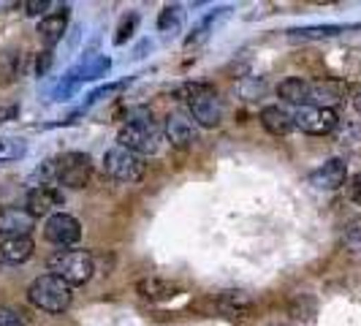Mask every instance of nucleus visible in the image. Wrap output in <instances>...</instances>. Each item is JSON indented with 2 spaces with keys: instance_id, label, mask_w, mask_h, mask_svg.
I'll return each mask as SVG.
<instances>
[{
  "instance_id": "obj_1",
  "label": "nucleus",
  "mask_w": 361,
  "mask_h": 326,
  "mask_svg": "<svg viewBox=\"0 0 361 326\" xmlns=\"http://www.w3.org/2000/svg\"><path fill=\"white\" fill-rule=\"evenodd\" d=\"M180 101H185L188 114L193 117V123L201 128H217L223 123V98L217 95V90L209 82H185L182 87L174 92Z\"/></svg>"
},
{
  "instance_id": "obj_2",
  "label": "nucleus",
  "mask_w": 361,
  "mask_h": 326,
  "mask_svg": "<svg viewBox=\"0 0 361 326\" xmlns=\"http://www.w3.org/2000/svg\"><path fill=\"white\" fill-rule=\"evenodd\" d=\"M71 286L63 283L60 277L54 274H38L36 280L27 286V302L41 313H49V315H60L71 308Z\"/></svg>"
},
{
  "instance_id": "obj_3",
  "label": "nucleus",
  "mask_w": 361,
  "mask_h": 326,
  "mask_svg": "<svg viewBox=\"0 0 361 326\" xmlns=\"http://www.w3.org/2000/svg\"><path fill=\"white\" fill-rule=\"evenodd\" d=\"M47 267H49V274L76 289V286L90 283L92 272H95V258L87 250H57L54 255H49Z\"/></svg>"
},
{
  "instance_id": "obj_4",
  "label": "nucleus",
  "mask_w": 361,
  "mask_h": 326,
  "mask_svg": "<svg viewBox=\"0 0 361 326\" xmlns=\"http://www.w3.org/2000/svg\"><path fill=\"white\" fill-rule=\"evenodd\" d=\"M145 169H147L145 158H139L136 152H130L126 147L114 145L104 152V174L111 177V180L128 182V185L130 182H139L145 177Z\"/></svg>"
},
{
  "instance_id": "obj_5",
  "label": "nucleus",
  "mask_w": 361,
  "mask_h": 326,
  "mask_svg": "<svg viewBox=\"0 0 361 326\" xmlns=\"http://www.w3.org/2000/svg\"><path fill=\"white\" fill-rule=\"evenodd\" d=\"M92 177V158L87 152H63L60 158H54V182L63 188L79 191L85 188Z\"/></svg>"
},
{
  "instance_id": "obj_6",
  "label": "nucleus",
  "mask_w": 361,
  "mask_h": 326,
  "mask_svg": "<svg viewBox=\"0 0 361 326\" xmlns=\"http://www.w3.org/2000/svg\"><path fill=\"white\" fill-rule=\"evenodd\" d=\"M163 133L155 123H139V126H123L117 131V145L136 152L139 158L155 155L161 150Z\"/></svg>"
},
{
  "instance_id": "obj_7",
  "label": "nucleus",
  "mask_w": 361,
  "mask_h": 326,
  "mask_svg": "<svg viewBox=\"0 0 361 326\" xmlns=\"http://www.w3.org/2000/svg\"><path fill=\"white\" fill-rule=\"evenodd\" d=\"M293 126L302 133H310V136H329L334 128L340 126V117H337L334 109L302 107L293 111Z\"/></svg>"
},
{
  "instance_id": "obj_8",
  "label": "nucleus",
  "mask_w": 361,
  "mask_h": 326,
  "mask_svg": "<svg viewBox=\"0 0 361 326\" xmlns=\"http://www.w3.org/2000/svg\"><path fill=\"white\" fill-rule=\"evenodd\" d=\"M44 236H47V242H52L57 248H71L82 239V223L68 212H54L44 223Z\"/></svg>"
},
{
  "instance_id": "obj_9",
  "label": "nucleus",
  "mask_w": 361,
  "mask_h": 326,
  "mask_svg": "<svg viewBox=\"0 0 361 326\" xmlns=\"http://www.w3.org/2000/svg\"><path fill=\"white\" fill-rule=\"evenodd\" d=\"M63 191L54 185H33L25 196V212L33 217H52L57 207H63Z\"/></svg>"
},
{
  "instance_id": "obj_10",
  "label": "nucleus",
  "mask_w": 361,
  "mask_h": 326,
  "mask_svg": "<svg viewBox=\"0 0 361 326\" xmlns=\"http://www.w3.org/2000/svg\"><path fill=\"white\" fill-rule=\"evenodd\" d=\"M163 133H166L169 145L180 147V150L199 142V126H196L193 117L185 114V111H169V117H166V123H163Z\"/></svg>"
},
{
  "instance_id": "obj_11",
  "label": "nucleus",
  "mask_w": 361,
  "mask_h": 326,
  "mask_svg": "<svg viewBox=\"0 0 361 326\" xmlns=\"http://www.w3.org/2000/svg\"><path fill=\"white\" fill-rule=\"evenodd\" d=\"M348 182V163L343 158H329L315 171H310V185L318 191H340Z\"/></svg>"
},
{
  "instance_id": "obj_12",
  "label": "nucleus",
  "mask_w": 361,
  "mask_h": 326,
  "mask_svg": "<svg viewBox=\"0 0 361 326\" xmlns=\"http://www.w3.org/2000/svg\"><path fill=\"white\" fill-rule=\"evenodd\" d=\"M68 17H71V8H68V6H60L57 11L44 14V17L38 19L36 33H38L41 44H44L47 49H52V47H57V44L63 41L66 28H68Z\"/></svg>"
},
{
  "instance_id": "obj_13",
  "label": "nucleus",
  "mask_w": 361,
  "mask_h": 326,
  "mask_svg": "<svg viewBox=\"0 0 361 326\" xmlns=\"http://www.w3.org/2000/svg\"><path fill=\"white\" fill-rule=\"evenodd\" d=\"M33 250L36 245L30 236H0V264H8V267L25 264Z\"/></svg>"
},
{
  "instance_id": "obj_14",
  "label": "nucleus",
  "mask_w": 361,
  "mask_h": 326,
  "mask_svg": "<svg viewBox=\"0 0 361 326\" xmlns=\"http://www.w3.org/2000/svg\"><path fill=\"white\" fill-rule=\"evenodd\" d=\"M345 101V85L343 82H310V107L318 109H334Z\"/></svg>"
},
{
  "instance_id": "obj_15",
  "label": "nucleus",
  "mask_w": 361,
  "mask_h": 326,
  "mask_svg": "<svg viewBox=\"0 0 361 326\" xmlns=\"http://www.w3.org/2000/svg\"><path fill=\"white\" fill-rule=\"evenodd\" d=\"M33 231V217L17 207H3L0 210V236H30Z\"/></svg>"
},
{
  "instance_id": "obj_16",
  "label": "nucleus",
  "mask_w": 361,
  "mask_h": 326,
  "mask_svg": "<svg viewBox=\"0 0 361 326\" xmlns=\"http://www.w3.org/2000/svg\"><path fill=\"white\" fill-rule=\"evenodd\" d=\"M258 120H261L264 131L271 133V136H288L290 131L296 128L293 126V114L280 107H264L261 114H258Z\"/></svg>"
},
{
  "instance_id": "obj_17",
  "label": "nucleus",
  "mask_w": 361,
  "mask_h": 326,
  "mask_svg": "<svg viewBox=\"0 0 361 326\" xmlns=\"http://www.w3.org/2000/svg\"><path fill=\"white\" fill-rule=\"evenodd\" d=\"M136 291H139L142 299H149V302H169L180 294V286L161 280V277H145V280L136 283Z\"/></svg>"
},
{
  "instance_id": "obj_18",
  "label": "nucleus",
  "mask_w": 361,
  "mask_h": 326,
  "mask_svg": "<svg viewBox=\"0 0 361 326\" xmlns=\"http://www.w3.org/2000/svg\"><path fill=\"white\" fill-rule=\"evenodd\" d=\"M361 25H312V28H293L288 30V38L293 41H321V38H334L348 30H359Z\"/></svg>"
},
{
  "instance_id": "obj_19",
  "label": "nucleus",
  "mask_w": 361,
  "mask_h": 326,
  "mask_svg": "<svg viewBox=\"0 0 361 326\" xmlns=\"http://www.w3.org/2000/svg\"><path fill=\"white\" fill-rule=\"evenodd\" d=\"M277 95L283 101H288L293 107H310V82L302 79V76H288L277 85Z\"/></svg>"
},
{
  "instance_id": "obj_20",
  "label": "nucleus",
  "mask_w": 361,
  "mask_h": 326,
  "mask_svg": "<svg viewBox=\"0 0 361 326\" xmlns=\"http://www.w3.org/2000/svg\"><path fill=\"white\" fill-rule=\"evenodd\" d=\"M228 11H231L228 6H226V8H217V11H209V14L201 19L196 28H193V33L185 38V47L190 49V47H199V44H204V41L209 38V30H212L217 22H220V19L228 14Z\"/></svg>"
},
{
  "instance_id": "obj_21",
  "label": "nucleus",
  "mask_w": 361,
  "mask_h": 326,
  "mask_svg": "<svg viewBox=\"0 0 361 326\" xmlns=\"http://www.w3.org/2000/svg\"><path fill=\"white\" fill-rule=\"evenodd\" d=\"M217 305H220V310H226L231 315H242V313H247L253 308V299H250L247 291H223L217 296Z\"/></svg>"
},
{
  "instance_id": "obj_22",
  "label": "nucleus",
  "mask_w": 361,
  "mask_h": 326,
  "mask_svg": "<svg viewBox=\"0 0 361 326\" xmlns=\"http://www.w3.org/2000/svg\"><path fill=\"white\" fill-rule=\"evenodd\" d=\"M22 73V52L19 49H3L0 52V82L11 85Z\"/></svg>"
},
{
  "instance_id": "obj_23",
  "label": "nucleus",
  "mask_w": 361,
  "mask_h": 326,
  "mask_svg": "<svg viewBox=\"0 0 361 326\" xmlns=\"http://www.w3.org/2000/svg\"><path fill=\"white\" fill-rule=\"evenodd\" d=\"M343 248L350 255H361V217H350L343 226Z\"/></svg>"
},
{
  "instance_id": "obj_24",
  "label": "nucleus",
  "mask_w": 361,
  "mask_h": 326,
  "mask_svg": "<svg viewBox=\"0 0 361 326\" xmlns=\"http://www.w3.org/2000/svg\"><path fill=\"white\" fill-rule=\"evenodd\" d=\"M182 19H185V8H182L180 3H174V6H166V8L161 11V17H158V30H161V33L180 30Z\"/></svg>"
},
{
  "instance_id": "obj_25",
  "label": "nucleus",
  "mask_w": 361,
  "mask_h": 326,
  "mask_svg": "<svg viewBox=\"0 0 361 326\" xmlns=\"http://www.w3.org/2000/svg\"><path fill=\"white\" fill-rule=\"evenodd\" d=\"M136 25H139V14H136V11H130V14H126V17H123V22H120V28H117V36H114V44H117V47H123V44H126L128 38L133 36Z\"/></svg>"
},
{
  "instance_id": "obj_26",
  "label": "nucleus",
  "mask_w": 361,
  "mask_h": 326,
  "mask_svg": "<svg viewBox=\"0 0 361 326\" xmlns=\"http://www.w3.org/2000/svg\"><path fill=\"white\" fill-rule=\"evenodd\" d=\"M25 152V145L17 142V139H0V163L11 161V158H19Z\"/></svg>"
},
{
  "instance_id": "obj_27",
  "label": "nucleus",
  "mask_w": 361,
  "mask_h": 326,
  "mask_svg": "<svg viewBox=\"0 0 361 326\" xmlns=\"http://www.w3.org/2000/svg\"><path fill=\"white\" fill-rule=\"evenodd\" d=\"M0 326H25V318L19 315L17 310L0 305Z\"/></svg>"
},
{
  "instance_id": "obj_28",
  "label": "nucleus",
  "mask_w": 361,
  "mask_h": 326,
  "mask_svg": "<svg viewBox=\"0 0 361 326\" xmlns=\"http://www.w3.org/2000/svg\"><path fill=\"white\" fill-rule=\"evenodd\" d=\"M19 8H22L27 17H41V11L49 8V3H47V0H25V3H19Z\"/></svg>"
},
{
  "instance_id": "obj_29",
  "label": "nucleus",
  "mask_w": 361,
  "mask_h": 326,
  "mask_svg": "<svg viewBox=\"0 0 361 326\" xmlns=\"http://www.w3.org/2000/svg\"><path fill=\"white\" fill-rule=\"evenodd\" d=\"M49 66H52V52L47 49V52L38 54V60H36V71H38V76H44V73L49 71Z\"/></svg>"
},
{
  "instance_id": "obj_30",
  "label": "nucleus",
  "mask_w": 361,
  "mask_h": 326,
  "mask_svg": "<svg viewBox=\"0 0 361 326\" xmlns=\"http://www.w3.org/2000/svg\"><path fill=\"white\" fill-rule=\"evenodd\" d=\"M19 114V109L17 107H6V109H0V123H6V120H14Z\"/></svg>"
},
{
  "instance_id": "obj_31",
  "label": "nucleus",
  "mask_w": 361,
  "mask_h": 326,
  "mask_svg": "<svg viewBox=\"0 0 361 326\" xmlns=\"http://www.w3.org/2000/svg\"><path fill=\"white\" fill-rule=\"evenodd\" d=\"M350 199H356L361 201V174L353 180V185H350Z\"/></svg>"
},
{
  "instance_id": "obj_32",
  "label": "nucleus",
  "mask_w": 361,
  "mask_h": 326,
  "mask_svg": "<svg viewBox=\"0 0 361 326\" xmlns=\"http://www.w3.org/2000/svg\"><path fill=\"white\" fill-rule=\"evenodd\" d=\"M353 107H356V111L361 114V90L356 92V95H353Z\"/></svg>"
}]
</instances>
